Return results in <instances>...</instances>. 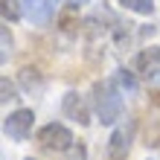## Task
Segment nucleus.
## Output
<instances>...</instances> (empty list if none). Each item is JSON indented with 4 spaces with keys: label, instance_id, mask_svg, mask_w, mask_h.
<instances>
[{
    "label": "nucleus",
    "instance_id": "1",
    "mask_svg": "<svg viewBox=\"0 0 160 160\" xmlns=\"http://www.w3.org/2000/svg\"><path fill=\"white\" fill-rule=\"evenodd\" d=\"M93 108H96L102 125H114L122 117V93L114 79H102L93 84Z\"/></svg>",
    "mask_w": 160,
    "mask_h": 160
},
{
    "label": "nucleus",
    "instance_id": "2",
    "mask_svg": "<svg viewBox=\"0 0 160 160\" xmlns=\"http://www.w3.org/2000/svg\"><path fill=\"white\" fill-rule=\"evenodd\" d=\"M38 143L44 148H50V152H67L73 146V134L67 125H61V122H50V125H44L38 131Z\"/></svg>",
    "mask_w": 160,
    "mask_h": 160
},
{
    "label": "nucleus",
    "instance_id": "3",
    "mask_svg": "<svg viewBox=\"0 0 160 160\" xmlns=\"http://www.w3.org/2000/svg\"><path fill=\"white\" fill-rule=\"evenodd\" d=\"M32 122H35V114L29 108H18V111H12V114L3 119V131H6V137H12V140H26L29 131H32Z\"/></svg>",
    "mask_w": 160,
    "mask_h": 160
},
{
    "label": "nucleus",
    "instance_id": "4",
    "mask_svg": "<svg viewBox=\"0 0 160 160\" xmlns=\"http://www.w3.org/2000/svg\"><path fill=\"white\" fill-rule=\"evenodd\" d=\"M61 111H64V117H67V119L79 122V125H88V122H90V108H88V102H84L76 90L64 93V99H61Z\"/></svg>",
    "mask_w": 160,
    "mask_h": 160
},
{
    "label": "nucleus",
    "instance_id": "5",
    "mask_svg": "<svg viewBox=\"0 0 160 160\" xmlns=\"http://www.w3.org/2000/svg\"><path fill=\"white\" fill-rule=\"evenodd\" d=\"M134 70L140 76L152 79L160 73V47H148V50H140L134 55Z\"/></svg>",
    "mask_w": 160,
    "mask_h": 160
},
{
    "label": "nucleus",
    "instance_id": "6",
    "mask_svg": "<svg viewBox=\"0 0 160 160\" xmlns=\"http://www.w3.org/2000/svg\"><path fill=\"white\" fill-rule=\"evenodd\" d=\"M131 137H134V125L128 128H117L108 140V157L111 160H125L128 157V148H131Z\"/></svg>",
    "mask_w": 160,
    "mask_h": 160
},
{
    "label": "nucleus",
    "instance_id": "7",
    "mask_svg": "<svg viewBox=\"0 0 160 160\" xmlns=\"http://www.w3.org/2000/svg\"><path fill=\"white\" fill-rule=\"evenodd\" d=\"M21 9H23V18H29L32 23H50L52 18V3H47V0H21Z\"/></svg>",
    "mask_w": 160,
    "mask_h": 160
},
{
    "label": "nucleus",
    "instance_id": "8",
    "mask_svg": "<svg viewBox=\"0 0 160 160\" xmlns=\"http://www.w3.org/2000/svg\"><path fill=\"white\" fill-rule=\"evenodd\" d=\"M0 12H3V21H6V23H12V21H21V18H23L21 0H0Z\"/></svg>",
    "mask_w": 160,
    "mask_h": 160
},
{
    "label": "nucleus",
    "instance_id": "9",
    "mask_svg": "<svg viewBox=\"0 0 160 160\" xmlns=\"http://www.w3.org/2000/svg\"><path fill=\"white\" fill-rule=\"evenodd\" d=\"M21 82H23L26 90H41V88H44V79L38 76V70H32V67L21 70Z\"/></svg>",
    "mask_w": 160,
    "mask_h": 160
},
{
    "label": "nucleus",
    "instance_id": "10",
    "mask_svg": "<svg viewBox=\"0 0 160 160\" xmlns=\"http://www.w3.org/2000/svg\"><path fill=\"white\" fill-rule=\"evenodd\" d=\"M119 3L137 15H152V9H154V0H119Z\"/></svg>",
    "mask_w": 160,
    "mask_h": 160
},
{
    "label": "nucleus",
    "instance_id": "11",
    "mask_svg": "<svg viewBox=\"0 0 160 160\" xmlns=\"http://www.w3.org/2000/svg\"><path fill=\"white\" fill-rule=\"evenodd\" d=\"M117 82H119V88H125V90H131V93L137 90V79H134V73L125 70V67H119V70H117Z\"/></svg>",
    "mask_w": 160,
    "mask_h": 160
},
{
    "label": "nucleus",
    "instance_id": "12",
    "mask_svg": "<svg viewBox=\"0 0 160 160\" xmlns=\"http://www.w3.org/2000/svg\"><path fill=\"white\" fill-rule=\"evenodd\" d=\"M0 47H3V55L0 58H9V52H12V35H9V23L3 21V26H0Z\"/></svg>",
    "mask_w": 160,
    "mask_h": 160
},
{
    "label": "nucleus",
    "instance_id": "13",
    "mask_svg": "<svg viewBox=\"0 0 160 160\" xmlns=\"http://www.w3.org/2000/svg\"><path fill=\"white\" fill-rule=\"evenodd\" d=\"M0 93H3V96H0L3 102H9V99H18V88H15L12 82H9V76H3V79H0Z\"/></svg>",
    "mask_w": 160,
    "mask_h": 160
},
{
    "label": "nucleus",
    "instance_id": "14",
    "mask_svg": "<svg viewBox=\"0 0 160 160\" xmlns=\"http://www.w3.org/2000/svg\"><path fill=\"white\" fill-rule=\"evenodd\" d=\"M146 146H160V122H152L146 128Z\"/></svg>",
    "mask_w": 160,
    "mask_h": 160
},
{
    "label": "nucleus",
    "instance_id": "15",
    "mask_svg": "<svg viewBox=\"0 0 160 160\" xmlns=\"http://www.w3.org/2000/svg\"><path fill=\"white\" fill-rule=\"evenodd\" d=\"M157 79H160V73H157Z\"/></svg>",
    "mask_w": 160,
    "mask_h": 160
}]
</instances>
